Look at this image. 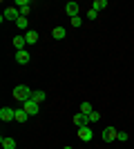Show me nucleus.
Returning a JSON list of instances; mask_svg holds the SVG:
<instances>
[{
	"label": "nucleus",
	"instance_id": "11",
	"mask_svg": "<svg viewBox=\"0 0 134 149\" xmlns=\"http://www.w3.org/2000/svg\"><path fill=\"white\" fill-rule=\"evenodd\" d=\"M74 125H76V127H85V125H89V118L85 113H76V116H74Z\"/></svg>",
	"mask_w": 134,
	"mask_h": 149
},
{
	"label": "nucleus",
	"instance_id": "10",
	"mask_svg": "<svg viewBox=\"0 0 134 149\" xmlns=\"http://www.w3.org/2000/svg\"><path fill=\"white\" fill-rule=\"evenodd\" d=\"M0 145H2V149H16V140L9 136H2L0 138Z\"/></svg>",
	"mask_w": 134,
	"mask_h": 149
},
{
	"label": "nucleus",
	"instance_id": "7",
	"mask_svg": "<svg viewBox=\"0 0 134 149\" xmlns=\"http://www.w3.org/2000/svg\"><path fill=\"white\" fill-rule=\"evenodd\" d=\"M116 136H119V131H116L114 127H105V129H103V140H105V143H114Z\"/></svg>",
	"mask_w": 134,
	"mask_h": 149
},
{
	"label": "nucleus",
	"instance_id": "21",
	"mask_svg": "<svg viewBox=\"0 0 134 149\" xmlns=\"http://www.w3.org/2000/svg\"><path fill=\"white\" fill-rule=\"evenodd\" d=\"M128 134H125V131H119V136H116V140H121V143H125V140H128Z\"/></svg>",
	"mask_w": 134,
	"mask_h": 149
},
{
	"label": "nucleus",
	"instance_id": "23",
	"mask_svg": "<svg viewBox=\"0 0 134 149\" xmlns=\"http://www.w3.org/2000/svg\"><path fill=\"white\" fill-rule=\"evenodd\" d=\"M72 25H74V27H81V25H83V22H81V18H78V16H76V18H72Z\"/></svg>",
	"mask_w": 134,
	"mask_h": 149
},
{
	"label": "nucleus",
	"instance_id": "4",
	"mask_svg": "<svg viewBox=\"0 0 134 149\" xmlns=\"http://www.w3.org/2000/svg\"><path fill=\"white\" fill-rule=\"evenodd\" d=\"M0 120H2V123H9V120H16V109H9V107H2V109H0Z\"/></svg>",
	"mask_w": 134,
	"mask_h": 149
},
{
	"label": "nucleus",
	"instance_id": "17",
	"mask_svg": "<svg viewBox=\"0 0 134 149\" xmlns=\"http://www.w3.org/2000/svg\"><path fill=\"white\" fill-rule=\"evenodd\" d=\"M45 98H47V93H45V91H34L32 93V100H34V102H38V105L43 102Z\"/></svg>",
	"mask_w": 134,
	"mask_h": 149
},
{
	"label": "nucleus",
	"instance_id": "5",
	"mask_svg": "<svg viewBox=\"0 0 134 149\" xmlns=\"http://www.w3.org/2000/svg\"><path fill=\"white\" fill-rule=\"evenodd\" d=\"M22 109H25L29 116H36V113L40 111V105H38V102H34V100H27V102H22Z\"/></svg>",
	"mask_w": 134,
	"mask_h": 149
},
{
	"label": "nucleus",
	"instance_id": "3",
	"mask_svg": "<svg viewBox=\"0 0 134 149\" xmlns=\"http://www.w3.org/2000/svg\"><path fill=\"white\" fill-rule=\"evenodd\" d=\"M16 9L20 11V16L27 18V13L32 11V2H29V0H16Z\"/></svg>",
	"mask_w": 134,
	"mask_h": 149
},
{
	"label": "nucleus",
	"instance_id": "24",
	"mask_svg": "<svg viewBox=\"0 0 134 149\" xmlns=\"http://www.w3.org/2000/svg\"><path fill=\"white\" fill-rule=\"evenodd\" d=\"M63 149H72V147H63Z\"/></svg>",
	"mask_w": 134,
	"mask_h": 149
},
{
	"label": "nucleus",
	"instance_id": "16",
	"mask_svg": "<svg viewBox=\"0 0 134 149\" xmlns=\"http://www.w3.org/2000/svg\"><path fill=\"white\" fill-rule=\"evenodd\" d=\"M51 36L56 38V40H63V38L67 36V31H65L63 27H54V31H51Z\"/></svg>",
	"mask_w": 134,
	"mask_h": 149
},
{
	"label": "nucleus",
	"instance_id": "14",
	"mask_svg": "<svg viewBox=\"0 0 134 149\" xmlns=\"http://www.w3.org/2000/svg\"><path fill=\"white\" fill-rule=\"evenodd\" d=\"M11 42H13V47H16L18 51H22V47L27 45V40H25V36H16V38L11 40Z\"/></svg>",
	"mask_w": 134,
	"mask_h": 149
},
{
	"label": "nucleus",
	"instance_id": "15",
	"mask_svg": "<svg viewBox=\"0 0 134 149\" xmlns=\"http://www.w3.org/2000/svg\"><path fill=\"white\" fill-rule=\"evenodd\" d=\"M16 27H18V29H22L25 33L29 31V22H27V18H25V16H20V18L16 20Z\"/></svg>",
	"mask_w": 134,
	"mask_h": 149
},
{
	"label": "nucleus",
	"instance_id": "12",
	"mask_svg": "<svg viewBox=\"0 0 134 149\" xmlns=\"http://www.w3.org/2000/svg\"><path fill=\"white\" fill-rule=\"evenodd\" d=\"M25 40H27V45H36V42H38V31L29 29V31L25 33Z\"/></svg>",
	"mask_w": 134,
	"mask_h": 149
},
{
	"label": "nucleus",
	"instance_id": "9",
	"mask_svg": "<svg viewBox=\"0 0 134 149\" xmlns=\"http://www.w3.org/2000/svg\"><path fill=\"white\" fill-rule=\"evenodd\" d=\"M29 60H32V56H29L25 49H22V51H16V62H18V65H27Z\"/></svg>",
	"mask_w": 134,
	"mask_h": 149
},
{
	"label": "nucleus",
	"instance_id": "18",
	"mask_svg": "<svg viewBox=\"0 0 134 149\" xmlns=\"http://www.w3.org/2000/svg\"><path fill=\"white\" fill-rule=\"evenodd\" d=\"M107 7V0H94V5H92V9H96V11H103Z\"/></svg>",
	"mask_w": 134,
	"mask_h": 149
},
{
	"label": "nucleus",
	"instance_id": "22",
	"mask_svg": "<svg viewBox=\"0 0 134 149\" xmlns=\"http://www.w3.org/2000/svg\"><path fill=\"white\" fill-rule=\"evenodd\" d=\"M87 16H89L92 20H96V18H98V11H96V9H89V11H87Z\"/></svg>",
	"mask_w": 134,
	"mask_h": 149
},
{
	"label": "nucleus",
	"instance_id": "2",
	"mask_svg": "<svg viewBox=\"0 0 134 149\" xmlns=\"http://www.w3.org/2000/svg\"><path fill=\"white\" fill-rule=\"evenodd\" d=\"M92 136H94V131H92V127H89V125L78 127V138H81L83 143H89V140H92Z\"/></svg>",
	"mask_w": 134,
	"mask_h": 149
},
{
	"label": "nucleus",
	"instance_id": "6",
	"mask_svg": "<svg viewBox=\"0 0 134 149\" xmlns=\"http://www.w3.org/2000/svg\"><path fill=\"white\" fill-rule=\"evenodd\" d=\"M18 18H20V11L16 9V7H9V9H5V13H2V20H11V22H16Z\"/></svg>",
	"mask_w": 134,
	"mask_h": 149
},
{
	"label": "nucleus",
	"instance_id": "13",
	"mask_svg": "<svg viewBox=\"0 0 134 149\" xmlns=\"http://www.w3.org/2000/svg\"><path fill=\"white\" fill-rule=\"evenodd\" d=\"M27 118H29V113L20 107V109H16V123H27Z\"/></svg>",
	"mask_w": 134,
	"mask_h": 149
},
{
	"label": "nucleus",
	"instance_id": "8",
	"mask_svg": "<svg viewBox=\"0 0 134 149\" xmlns=\"http://www.w3.org/2000/svg\"><path fill=\"white\" fill-rule=\"evenodd\" d=\"M78 9H81V7H78V2H74V0H69V2L65 5V13H67L69 18H76V16H78Z\"/></svg>",
	"mask_w": 134,
	"mask_h": 149
},
{
	"label": "nucleus",
	"instance_id": "1",
	"mask_svg": "<svg viewBox=\"0 0 134 149\" xmlns=\"http://www.w3.org/2000/svg\"><path fill=\"white\" fill-rule=\"evenodd\" d=\"M32 93H34V91L27 87V85H18V87H13L11 98L20 100V102H27V100H32Z\"/></svg>",
	"mask_w": 134,
	"mask_h": 149
},
{
	"label": "nucleus",
	"instance_id": "20",
	"mask_svg": "<svg viewBox=\"0 0 134 149\" xmlns=\"http://www.w3.org/2000/svg\"><path fill=\"white\" fill-rule=\"evenodd\" d=\"M87 118H89V123H98V120H101V113H98V111H92Z\"/></svg>",
	"mask_w": 134,
	"mask_h": 149
},
{
	"label": "nucleus",
	"instance_id": "19",
	"mask_svg": "<svg viewBox=\"0 0 134 149\" xmlns=\"http://www.w3.org/2000/svg\"><path fill=\"white\" fill-rule=\"evenodd\" d=\"M94 111V107L89 105V102H81V113H85V116H89V113Z\"/></svg>",
	"mask_w": 134,
	"mask_h": 149
}]
</instances>
